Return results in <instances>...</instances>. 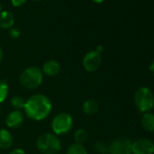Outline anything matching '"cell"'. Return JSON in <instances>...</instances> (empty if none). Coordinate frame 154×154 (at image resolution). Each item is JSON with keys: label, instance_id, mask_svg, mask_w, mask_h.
<instances>
[{"label": "cell", "instance_id": "8", "mask_svg": "<svg viewBox=\"0 0 154 154\" xmlns=\"http://www.w3.org/2000/svg\"><path fill=\"white\" fill-rule=\"evenodd\" d=\"M131 154H154V142L149 139H138L131 143Z\"/></svg>", "mask_w": 154, "mask_h": 154}, {"label": "cell", "instance_id": "25", "mask_svg": "<svg viewBox=\"0 0 154 154\" xmlns=\"http://www.w3.org/2000/svg\"><path fill=\"white\" fill-rule=\"evenodd\" d=\"M3 56H4L3 50H2L1 46H0V63H1V62H2V60H3Z\"/></svg>", "mask_w": 154, "mask_h": 154}, {"label": "cell", "instance_id": "27", "mask_svg": "<svg viewBox=\"0 0 154 154\" xmlns=\"http://www.w3.org/2000/svg\"><path fill=\"white\" fill-rule=\"evenodd\" d=\"M2 12V6H1V4H0V13Z\"/></svg>", "mask_w": 154, "mask_h": 154}, {"label": "cell", "instance_id": "30", "mask_svg": "<svg viewBox=\"0 0 154 154\" xmlns=\"http://www.w3.org/2000/svg\"><path fill=\"white\" fill-rule=\"evenodd\" d=\"M152 109H153V110H154V106H153V108H152Z\"/></svg>", "mask_w": 154, "mask_h": 154}, {"label": "cell", "instance_id": "26", "mask_svg": "<svg viewBox=\"0 0 154 154\" xmlns=\"http://www.w3.org/2000/svg\"><path fill=\"white\" fill-rule=\"evenodd\" d=\"M94 2H95V3H98V4H100V3H103L104 0H93Z\"/></svg>", "mask_w": 154, "mask_h": 154}, {"label": "cell", "instance_id": "24", "mask_svg": "<svg viewBox=\"0 0 154 154\" xmlns=\"http://www.w3.org/2000/svg\"><path fill=\"white\" fill-rule=\"evenodd\" d=\"M95 51L97 52V53H99V54H101L103 51V47L102 46V45H98L97 47H96V49H95Z\"/></svg>", "mask_w": 154, "mask_h": 154}, {"label": "cell", "instance_id": "14", "mask_svg": "<svg viewBox=\"0 0 154 154\" xmlns=\"http://www.w3.org/2000/svg\"><path fill=\"white\" fill-rule=\"evenodd\" d=\"M83 112L86 115H94L99 110L98 103L94 99H88L83 103Z\"/></svg>", "mask_w": 154, "mask_h": 154}, {"label": "cell", "instance_id": "3", "mask_svg": "<svg viewBox=\"0 0 154 154\" xmlns=\"http://www.w3.org/2000/svg\"><path fill=\"white\" fill-rule=\"evenodd\" d=\"M36 148L42 154H58L62 149V142L57 135L45 132L37 138Z\"/></svg>", "mask_w": 154, "mask_h": 154}, {"label": "cell", "instance_id": "23", "mask_svg": "<svg viewBox=\"0 0 154 154\" xmlns=\"http://www.w3.org/2000/svg\"><path fill=\"white\" fill-rule=\"evenodd\" d=\"M149 71L154 74V60L150 63V64H149Z\"/></svg>", "mask_w": 154, "mask_h": 154}, {"label": "cell", "instance_id": "2", "mask_svg": "<svg viewBox=\"0 0 154 154\" xmlns=\"http://www.w3.org/2000/svg\"><path fill=\"white\" fill-rule=\"evenodd\" d=\"M44 80V74L40 68L36 66L26 67L19 75L20 85L27 90L38 88Z\"/></svg>", "mask_w": 154, "mask_h": 154}, {"label": "cell", "instance_id": "5", "mask_svg": "<svg viewBox=\"0 0 154 154\" xmlns=\"http://www.w3.org/2000/svg\"><path fill=\"white\" fill-rule=\"evenodd\" d=\"M73 125V120L71 114L67 112H60L54 116L51 128L55 135H64L71 131Z\"/></svg>", "mask_w": 154, "mask_h": 154}, {"label": "cell", "instance_id": "21", "mask_svg": "<svg viewBox=\"0 0 154 154\" xmlns=\"http://www.w3.org/2000/svg\"><path fill=\"white\" fill-rule=\"evenodd\" d=\"M27 0H11V3L15 8H20L26 3Z\"/></svg>", "mask_w": 154, "mask_h": 154}, {"label": "cell", "instance_id": "7", "mask_svg": "<svg viewBox=\"0 0 154 154\" xmlns=\"http://www.w3.org/2000/svg\"><path fill=\"white\" fill-rule=\"evenodd\" d=\"M102 63V55L95 50L88 52L83 59V66L89 72H95Z\"/></svg>", "mask_w": 154, "mask_h": 154}, {"label": "cell", "instance_id": "18", "mask_svg": "<svg viewBox=\"0 0 154 154\" xmlns=\"http://www.w3.org/2000/svg\"><path fill=\"white\" fill-rule=\"evenodd\" d=\"M9 92V87L8 84L5 81L0 79V103H2L3 102L6 101Z\"/></svg>", "mask_w": 154, "mask_h": 154}, {"label": "cell", "instance_id": "11", "mask_svg": "<svg viewBox=\"0 0 154 154\" xmlns=\"http://www.w3.org/2000/svg\"><path fill=\"white\" fill-rule=\"evenodd\" d=\"M14 143L12 133L7 129H0V149H9Z\"/></svg>", "mask_w": 154, "mask_h": 154}, {"label": "cell", "instance_id": "19", "mask_svg": "<svg viewBox=\"0 0 154 154\" xmlns=\"http://www.w3.org/2000/svg\"><path fill=\"white\" fill-rule=\"evenodd\" d=\"M94 149L99 154H101V153H107L108 152V145L105 142L101 141V140H98V141H96L94 143Z\"/></svg>", "mask_w": 154, "mask_h": 154}, {"label": "cell", "instance_id": "20", "mask_svg": "<svg viewBox=\"0 0 154 154\" xmlns=\"http://www.w3.org/2000/svg\"><path fill=\"white\" fill-rule=\"evenodd\" d=\"M9 36L12 39H17L20 36V31L17 27H12L9 29Z\"/></svg>", "mask_w": 154, "mask_h": 154}, {"label": "cell", "instance_id": "16", "mask_svg": "<svg viewBox=\"0 0 154 154\" xmlns=\"http://www.w3.org/2000/svg\"><path fill=\"white\" fill-rule=\"evenodd\" d=\"M88 139V132L84 128H80L77 129L74 131V140L75 143L78 144H83L85 143Z\"/></svg>", "mask_w": 154, "mask_h": 154}, {"label": "cell", "instance_id": "4", "mask_svg": "<svg viewBox=\"0 0 154 154\" xmlns=\"http://www.w3.org/2000/svg\"><path fill=\"white\" fill-rule=\"evenodd\" d=\"M134 103L140 112H149L154 106L153 92L149 87H140L134 94Z\"/></svg>", "mask_w": 154, "mask_h": 154}, {"label": "cell", "instance_id": "1", "mask_svg": "<svg viewBox=\"0 0 154 154\" xmlns=\"http://www.w3.org/2000/svg\"><path fill=\"white\" fill-rule=\"evenodd\" d=\"M52 108V102L46 95L36 94L26 101L24 111L28 118L39 122L46 119L50 115Z\"/></svg>", "mask_w": 154, "mask_h": 154}, {"label": "cell", "instance_id": "15", "mask_svg": "<svg viewBox=\"0 0 154 154\" xmlns=\"http://www.w3.org/2000/svg\"><path fill=\"white\" fill-rule=\"evenodd\" d=\"M66 154H88V151L83 144L72 143L67 148Z\"/></svg>", "mask_w": 154, "mask_h": 154}, {"label": "cell", "instance_id": "9", "mask_svg": "<svg viewBox=\"0 0 154 154\" xmlns=\"http://www.w3.org/2000/svg\"><path fill=\"white\" fill-rule=\"evenodd\" d=\"M24 113L21 111L14 110L8 113V115L6 118V124L8 127L11 129H17L19 128L23 122H24Z\"/></svg>", "mask_w": 154, "mask_h": 154}, {"label": "cell", "instance_id": "29", "mask_svg": "<svg viewBox=\"0 0 154 154\" xmlns=\"http://www.w3.org/2000/svg\"><path fill=\"white\" fill-rule=\"evenodd\" d=\"M101 154H109V153L107 152V153H101Z\"/></svg>", "mask_w": 154, "mask_h": 154}, {"label": "cell", "instance_id": "17", "mask_svg": "<svg viewBox=\"0 0 154 154\" xmlns=\"http://www.w3.org/2000/svg\"><path fill=\"white\" fill-rule=\"evenodd\" d=\"M26 99L23 98L22 96L19 95H16L11 99V105L14 108V110H17V111H21L22 109L25 108L26 105Z\"/></svg>", "mask_w": 154, "mask_h": 154}, {"label": "cell", "instance_id": "13", "mask_svg": "<svg viewBox=\"0 0 154 154\" xmlns=\"http://www.w3.org/2000/svg\"><path fill=\"white\" fill-rule=\"evenodd\" d=\"M141 127L149 132L154 131V114L151 112H146L143 114L141 121Z\"/></svg>", "mask_w": 154, "mask_h": 154}, {"label": "cell", "instance_id": "22", "mask_svg": "<svg viewBox=\"0 0 154 154\" xmlns=\"http://www.w3.org/2000/svg\"><path fill=\"white\" fill-rule=\"evenodd\" d=\"M9 154H26V153L23 149L17 148V149H14L13 150H11L9 152Z\"/></svg>", "mask_w": 154, "mask_h": 154}, {"label": "cell", "instance_id": "12", "mask_svg": "<svg viewBox=\"0 0 154 154\" xmlns=\"http://www.w3.org/2000/svg\"><path fill=\"white\" fill-rule=\"evenodd\" d=\"M15 17L8 11H2L0 13V28L10 29L14 26Z\"/></svg>", "mask_w": 154, "mask_h": 154}, {"label": "cell", "instance_id": "28", "mask_svg": "<svg viewBox=\"0 0 154 154\" xmlns=\"http://www.w3.org/2000/svg\"><path fill=\"white\" fill-rule=\"evenodd\" d=\"M34 1H41V0H34Z\"/></svg>", "mask_w": 154, "mask_h": 154}, {"label": "cell", "instance_id": "10", "mask_svg": "<svg viewBox=\"0 0 154 154\" xmlns=\"http://www.w3.org/2000/svg\"><path fill=\"white\" fill-rule=\"evenodd\" d=\"M41 70L43 72V74L49 76V77H54V76H56L60 72L61 65L59 62L55 60H49V61H46L43 64V67Z\"/></svg>", "mask_w": 154, "mask_h": 154}, {"label": "cell", "instance_id": "6", "mask_svg": "<svg viewBox=\"0 0 154 154\" xmlns=\"http://www.w3.org/2000/svg\"><path fill=\"white\" fill-rule=\"evenodd\" d=\"M131 141L128 138H116L108 145L109 154H131Z\"/></svg>", "mask_w": 154, "mask_h": 154}]
</instances>
